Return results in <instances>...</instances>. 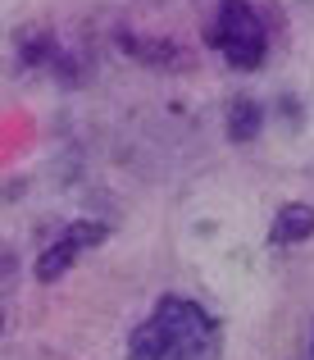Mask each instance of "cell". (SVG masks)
Masks as SVG:
<instances>
[{"instance_id": "obj_1", "label": "cell", "mask_w": 314, "mask_h": 360, "mask_svg": "<svg viewBox=\"0 0 314 360\" xmlns=\"http://www.w3.org/2000/svg\"><path fill=\"white\" fill-rule=\"evenodd\" d=\"M128 360H218V324L187 297H164L128 342Z\"/></svg>"}, {"instance_id": "obj_2", "label": "cell", "mask_w": 314, "mask_h": 360, "mask_svg": "<svg viewBox=\"0 0 314 360\" xmlns=\"http://www.w3.org/2000/svg\"><path fill=\"white\" fill-rule=\"evenodd\" d=\"M205 41L214 51H223V60L233 69H255L264 60V23L246 0H223L218 5V18L205 32Z\"/></svg>"}, {"instance_id": "obj_3", "label": "cell", "mask_w": 314, "mask_h": 360, "mask_svg": "<svg viewBox=\"0 0 314 360\" xmlns=\"http://www.w3.org/2000/svg\"><path fill=\"white\" fill-rule=\"evenodd\" d=\"M310 233H314V210L310 205H282L278 219H273V229H269V238L278 246H292V242H306Z\"/></svg>"}, {"instance_id": "obj_4", "label": "cell", "mask_w": 314, "mask_h": 360, "mask_svg": "<svg viewBox=\"0 0 314 360\" xmlns=\"http://www.w3.org/2000/svg\"><path fill=\"white\" fill-rule=\"evenodd\" d=\"M78 251H82V246L73 242L69 233H64L60 242H51V246L41 251V260H37V278H41V283H55V278H60V274L69 269L73 260H78Z\"/></svg>"}, {"instance_id": "obj_5", "label": "cell", "mask_w": 314, "mask_h": 360, "mask_svg": "<svg viewBox=\"0 0 314 360\" xmlns=\"http://www.w3.org/2000/svg\"><path fill=\"white\" fill-rule=\"evenodd\" d=\"M255 132H260V105L255 101H233V110H228V137L251 141Z\"/></svg>"}]
</instances>
